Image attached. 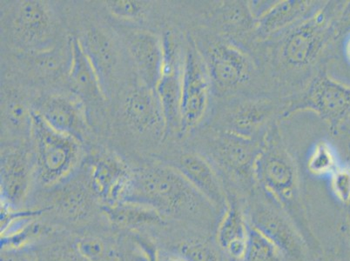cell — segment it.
Segmentation results:
<instances>
[{
  "label": "cell",
  "instance_id": "obj_33",
  "mask_svg": "<svg viewBox=\"0 0 350 261\" xmlns=\"http://www.w3.org/2000/svg\"><path fill=\"white\" fill-rule=\"evenodd\" d=\"M135 241L144 253L146 261H159L160 254L158 253L157 248L151 241L142 237H136Z\"/></svg>",
  "mask_w": 350,
  "mask_h": 261
},
{
  "label": "cell",
  "instance_id": "obj_38",
  "mask_svg": "<svg viewBox=\"0 0 350 261\" xmlns=\"http://www.w3.org/2000/svg\"><path fill=\"white\" fill-rule=\"evenodd\" d=\"M348 133H349V135L350 136V129L349 128L348 129Z\"/></svg>",
  "mask_w": 350,
  "mask_h": 261
},
{
  "label": "cell",
  "instance_id": "obj_7",
  "mask_svg": "<svg viewBox=\"0 0 350 261\" xmlns=\"http://www.w3.org/2000/svg\"><path fill=\"white\" fill-rule=\"evenodd\" d=\"M210 79L208 69L196 44L187 46L184 59L181 90V132L193 128L208 107Z\"/></svg>",
  "mask_w": 350,
  "mask_h": 261
},
{
  "label": "cell",
  "instance_id": "obj_40",
  "mask_svg": "<svg viewBox=\"0 0 350 261\" xmlns=\"http://www.w3.org/2000/svg\"><path fill=\"white\" fill-rule=\"evenodd\" d=\"M119 261H124L122 259H120Z\"/></svg>",
  "mask_w": 350,
  "mask_h": 261
},
{
  "label": "cell",
  "instance_id": "obj_26",
  "mask_svg": "<svg viewBox=\"0 0 350 261\" xmlns=\"http://www.w3.org/2000/svg\"><path fill=\"white\" fill-rule=\"evenodd\" d=\"M250 241L243 261H286L282 251L271 241L250 225Z\"/></svg>",
  "mask_w": 350,
  "mask_h": 261
},
{
  "label": "cell",
  "instance_id": "obj_25",
  "mask_svg": "<svg viewBox=\"0 0 350 261\" xmlns=\"http://www.w3.org/2000/svg\"><path fill=\"white\" fill-rule=\"evenodd\" d=\"M339 165L335 149L324 141L317 143L307 161L308 171L317 177L330 176Z\"/></svg>",
  "mask_w": 350,
  "mask_h": 261
},
{
  "label": "cell",
  "instance_id": "obj_9",
  "mask_svg": "<svg viewBox=\"0 0 350 261\" xmlns=\"http://www.w3.org/2000/svg\"><path fill=\"white\" fill-rule=\"evenodd\" d=\"M299 107L314 111L331 127L338 128L350 118V87L321 75L312 83Z\"/></svg>",
  "mask_w": 350,
  "mask_h": 261
},
{
  "label": "cell",
  "instance_id": "obj_37",
  "mask_svg": "<svg viewBox=\"0 0 350 261\" xmlns=\"http://www.w3.org/2000/svg\"><path fill=\"white\" fill-rule=\"evenodd\" d=\"M323 261H335V260H331V259H329H329H327V260H324Z\"/></svg>",
  "mask_w": 350,
  "mask_h": 261
},
{
  "label": "cell",
  "instance_id": "obj_2",
  "mask_svg": "<svg viewBox=\"0 0 350 261\" xmlns=\"http://www.w3.org/2000/svg\"><path fill=\"white\" fill-rule=\"evenodd\" d=\"M254 180L288 215L304 238L311 236L302 208L297 167L278 136L260 148L254 167Z\"/></svg>",
  "mask_w": 350,
  "mask_h": 261
},
{
  "label": "cell",
  "instance_id": "obj_4",
  "mask_svg": "<svg viewBox=\"0 0 350 261\" xmlns=\"http://www.w3.org/2000/svg\"><path fill=\"white\" fill-rule=\"evenodd\" d=\"M335 8L329 5L301 21L289 33L282 47V59L289 68L310 66L325 46L333 31Z\"/></svg>",
  "mask_w": 350,
  "mask_h": 261
},
{
  "label": "cell",
  "instance_id": "obj_35",
  "mask_svg": "<svg viewBox=\"0 0 350 261\" xmlns=\"http://www.w3.org/2000/svg\"><path fill=\"white\" fill-rule=\"evenodd\" d=\"M159 261H187L185 259H183V257L179 256V254L176 253H164L160 254V257H159Z\"/></svg>",
  "mask_w": 350,
  "mask_h": 261
},
{
  "label": "cell",
  "instance_id": "obj_8",
  "mask_svg": "<svg viewBox=\"0 0 350 261\" xmlns=\"http://www.w3.org/2000/svg\"><path fill=\"white\" fill-rule=\"evenodd\" d=\"M210 79L221 90H232L246 82L252 72V63L238 47L226 41L209 43L200 53Z\"/></svg>",
  "mask_w": 350,
  "mask_h": 261
},
{
  "label": "cell",
  "instance_id": "obj_27",
  "mask_svg": "<svg viewBox=\"0 0 350 261\" xmlns=\"http://www.w3.org/2000/svg\"><path fill=\"white\" fill-rule=\"evenodd\" d=\"M218 245L205 238H191L178 247V254L187 261H224Z\"/></svg>",
  "mask_w": 350,
  "mask_h": 261
},
{
  "label": "cell",
  "instance_id": "obj_31",
  "mask_svg": "<svg viewBox=\"0 0 350 261\" xmlns=\"http://www.w3.org/2000/svg\"><path fill=\"white\" fill-rule=\"evenodd\" d=\"M108 10L118 18L135 20L141 18L146 11V4L133 0H111L106 2Z\"/></svg>",
  "mask_w": 350,
  "mask_h": 261
},
{
  "label": "cell",
  "instance_id": "obj_1",
  "mask_svg": "<svg viewBox=\"0 0 350 261\" xmlns=\"http://www.w3.org/2000/svg\"><path fill=\"white\" fill-rule=\"evenodd\" d=\"M124 202L156 210L165 219L214 223L215 206L170 164L146 165L132 171Z\"/></svg>",
  "mask_w": 350,
  "mask_h": 261
},
{
  "label": "cell",
  "instance_id": "obj_36",
  "mask_svg": "<svg viewBox=\"0 0 350 261\" xmlns=\"http://www.w3.org/2000/svg\"><path fill=\"white\" fill-rule=\"evenodd\" d=\"M345 54L346 57V59L348 60V62L350 64V33L349 36L347 37L345 43Z\"/></svg>",
  "mask_w": 350,
  "mask_h": 261
},
{
  "label": "cell",
  "instance_id": "obj_5",
  "mask_svg": "<svg viewBox=\"0 0 350 261\" xmlns=\"http://www.w3.org/2000/svg\"><path fill=\"white\" fill-rule=\"evenodd\" d=\"M247 221L250 227L271 241L287 260H304V236L279 206L267 202L254 203L248 212Z\"/></svg>",
  "mask_w": 350,
  "mask_h": 261
},
{
  "label": "cell",
  "instance_id": "obj_14",
  "mask_svg": "<svg viewBox=\"0 0 350 261\" xmlns=\"http://www.w3.org/2000/svg\"><path fill=\"white\" fill-rule=\"evenodd\" d=\"M126 42L142 85L155 90L163 72V40L150 31H133Z\"/></svg>",
  "mask_w": 350,
  "mask_h": 261
},
{
  "label": "cell",
  "instance_id": "obj_18",
  "mask_svg": "<svg viewBox=\"0 0 350 261\" xmlns=\"http://www.w3.org/2000/svg\"><path fill=\"white\" fill-rule=\"evenodd\" d=\"M250 223L234 200L228 198L227 206L218 223L216 242L231 259L244 260L250 241Z\"/></svg>",
  "mask_w": 350,
  "mask_h": 261
},
{
  "label": "cell",
  "instance_id": "obj_12",
  "mask_svg": "<svg viewBox=\"0 0 350 261\" xmlns=\"http://www.w3.org/2000/svg\"><path fill=\"white\" fill-rule=\"evenodd\" d=\"M132 171L120 159L100 155L89 165L88 184L104 205L124 202Z\"/></svg>",
  "mask_w": 350,
  "mask_h": 261
},
{
  "label": "cell",
  "instance_id": "obj_34",
  "mask_svg": "<svg viewBox=\"0 0 350 261\" xmlns=\"http://www.w3.org/2000/svg\"><path fill=\"white\" fill-rule=\"evenodd\" d=\"M1 261H38L33 253L23 250H2Z\"/></svg>",
  "mask_w": 350,
  "mask_h": 261
},
{
  "label": "cell",
  "instance_id": "obj_16",
  "mask_svg": "<svg viewBox=\"0 0 350 261\" xmlns=\"http://www.w3.org/2000/svg\"><path fill=\"white\" fill-rule=\"evenodd\" d=\"M70 59L68 78L72 91L83 103H103L104 85L93 63L82 49L77 38L69 40Z\"/></svg>",
  "mask_w": 350,
  "mask_h": 261
},
{
  "label": "cell",
  "instance_id": "obj_10",
  "mask_svg": "<svg viewBox=\"0 0 350 261\" xmlns=\"http://www.w3.org/2000/svg\"><path fill=\"white\" fill-rule=\"evenodd\" d=\"M16 42L25 49L40 53L51 44L54 25L43 2L28 0L16 5L12 22Z\"/></svg>",
  "mask_w": 350,
  "mask_h": 261
},
{
  "label": "cell",
  "instance_id": "obj_24",
  "mask_svg": "<svg viewBox=\"0 0 350 261\" xmlns=\"http://www.w3.org/2000/svg\"><path fill=\"white\" fill-rule=\"evenodd\" d=\"M52 231L49 225L42 224L34 219L27 221L18 229L5 232L1 234L2 250H22V248L49 234Z\"/></svg>",
  "mask_w": 350,
  "mask_h": 261
},
{
  "label": "cell",
  "instance_id": "obj_23",
  "mask_svg": "<svg viewBox=\"0 0 350 261\" xmlns=\"http://www.w3.org/2000/svg\"><path fill=\"white\" fill-rule=\"evenodd\" d=\"M79 41L103 83L116 62L112 43L103 31L98 29L88 31Z\"/></svg>",
  "mask_w": 350,
  "mask_h": 261
},
{
  "label": "cell",
  "instance_id": "obj_29",
  "mask_svg": "<svg viewBox=\"0 0 350 261\" xmlns=\"http://www.w3.org/2000/svg\"><path fill=\"white\" fill-rule=\"evenodd\" d=\"M330 189L343 206H350V165H340L330 175Z\"/></svg>",
  "mask_w": 350,
  "mask_h": 261
},
{
  "label": "cell",
  "instance_id": "obj_20",
  "mask_svg": "<svg viewBox=\"0 0 350 261\" xmlns=\"http://www.w3.org/2000/svg\"><path fill=\"white\" fill-rule=\"evenodd\" d=\"M310 1L286 0L270 5L257 20V31L263 36L278 33L306 18L311 10Z\"/></svg>",
  "mask_w": 350,
  "mask_h": 261
},
{
  "label": "cell",
  "instance_id": "obj_21",
  "mask_svg": "<svg viewBox=\"0 0 350 261\" xmlns=\"http://www.w3.org/2000/svg\"><path fill=\"white\" fill-rule=\"evenodd\" d=\"M103 212L114 227L131 230L162 225L165 221L156 210L138 203L122 202L104 205Z\"/></svg>",
  "mask_w": 350,
  "mask_h": 261
},
{
  "label": "cell",
  "instance_id": "obj_11",
  "mask_svg": "<svg viewBox=\"0 0 350 261\" xmlns=\"http://www.w3.org/2000/svg\"><path fill=\"white\" fill-rule=\"evenodd\" d=\"M35 175L33 152L22 148H9L1 154V203L18 209L29 193Z\"/></svg>",
  "mask_w": 350,
  "mask_h": 261
},
{
  "label": "cell",
  "instance_id": "obj_22",
  "mask_svg": "<svg viewBox=\"0 0 350 261\" xmlns=\"http://www.w3.org/2000/svg\"><path fill=\"white\" fill-rule=\"evenodd\" d=\"M94 195L88 184L87 187L79 182L64 184L54 194L52 208L62 217L71 221H82L91 212Z\"/></svg>",
  "mask_w": 350,
  "mask_h": 261
},
{
  "label": "cell",
  "instance_id": "obj_32",
  "mask_svg": "<svg viewBox=\"0 0 350 261\" xmlns=\"http://www.w3.org/2000/svg\"><path fill=\"white\" fill-rule=\"evenodd\" d=\"M31 111L18 98H12L8 108V120L14 126H25V124L31 126Z\"/></svg>",
  "mask_w": 350,
  "mask_h": 261
},
{
  "label": "cell",
  "instance_id": "obj_19",
  "mask_svg": "<svg viewBox=\"0 0 350 261\" xmlns=\"http://www.w3.org/2000/svg\"><path fill=\"white\" fill-rule=\"evenodd\" d=\"M260 151L247 137L232 132L216 143L215 159L228 173L241 179H254V167Z\"/></svg>",
  "mask_w": 350,
  "mask_h": 261
},
{
  "label": "cell",
  "instance_id": "obj_30",
  "mask_svg": "<svg viewBox=\"0 0 350 261\" xmlns=\"http://www.w3.org/2000/svg\"><path fill=\"white\" fill-rule=\"evenodd\" d=\"M75 248L82 261H103L106 256V245L98 237L79 238L75 242Z\"/></svg>",
  "mask_w": 350,
  "mask_h": 261
},
{
  "label": "cell",
  "instance_id": "obj_15",
  "mask_svg": "<svg viewBox=\"0 0 350 261\" xmlns=\"http://www.w3.org/2000/svg\"><path fill=\"white\" fill-rule=\"evenodd\" d=\"M170 165L176 168L219 212H224L228 197L217 174L206 159L195 152H186Z\"/></svg>",
  "mask_w": 350,
  "mask_h": 261
},
{
  "label": "cell",
  "instance_id": "obj_6",
  "mask_svg": "<svg viewBox=\"0 0 350 261\" xmlns=\"http://www.w3.org/2000/svg\"><path fill=\"white\" fill-rule=\"evenodd\" d=\"M164 66L155 88L165 120V135L181 132V90L185 54L181 55L178 40L172 31L163 37Z\"/></svg>",
  "mask_w": 350,
  "mask_h": 261
},
{
  "label": "cell",
  "instance_id": "obj_3",
  "mask_svg": "<svg viewBox=\"0 0 350 261\" xmlns=\"http://www.w3.org/2000/svg\"><path fill=\"white\" fill-rule=\"evenodd\" d=\"M30 133L38 180L46 187L66 181L81 160V141L53 128L35 111H31Z\"/></svg>",
  "mask_w": 350,
  "mask_h": 261
},
{
  "label": "cell",
  "instance_id": "obj_13",
  "mask_svg": "<svg viewBox=\"0 0 350 261\" xmlns=\"http://www.w3.org/2000/svg\"><path fill=\"white\" fill-rule=\"evenodd\" d=\"M38 113L53 128L82 141L88 130V117L79 98L54 94L44 98L38 106Z\"/></svg>",
  "mask_w": 350,
  "mask_h": 261
},
{
  "label": "cell",
  "instance_id": "obj_28",
  "mask_svg": "<svg viewBox=\"0 0 350 261\" xmlns=\"http://www.w3.org/2000/svg\"><path fill=\"white\" fill-rule=\"evenodd\" d=\"M268 113V107L263 105L253 104L241 107L232 118L233 122L231 123L234 127L233 133L247 137L248 133L253 132L262 122Z\"/></svg>",
  "mask_w": 350,
  "mask_h": 261
},
{
  "label": "cell",
  "instance_id": "obj_39",
  "mask_svg": "<svg viewBox=\"0 0 350 261\" xmlns=\"http://www.w3.org/2000/svg\"><path fill=\"white\" fill-rule=\"evenodd\" d=\"M349 232H350V221H349Z\"/></svg>",
  "mask_w": 350,
  "mask_h": 261
},
{
  "label": "cell",
  "instance_id": "obj_17",
  "mask_svg": "<svg viewBox=\"0 0 350 261\" xmlns=\"http://www.w3.org/2000/svg\"><path fill=\"white\" fill-rule=\"evenodd\" d=\"M127 121L141 133H161L165 135L163 111L155 90L142 85L127 94L124 102Z\"/></svg>",
  "mask_w": 350,
  "mask_h": 261
}]
</instances>
